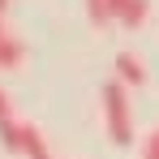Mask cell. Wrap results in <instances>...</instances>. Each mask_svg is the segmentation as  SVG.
Segmentation results:
<instances>
[{"mask_svg":"<svg viewBox=\"0 0 159 159\" xmlns=\"http://www.w3.org/2000/svg\"><path fill=\"white\" fill-rule=\"evenodd\" d=\"M22 65H26V43L13 39L0 22V69H22Z\"/></svg>","mask_w":159,"mask_h":159,"instance_id":"obj_3","label":"cell"},{"mask_svg":"<svg viewBox=\"0 0 159 159\" xmlns=\"http://www.w3.org/2000/svg\"><path fill=\"white\" fill-rule=\"evenodd\" d=\"M142 159H159V129L146 133V146H142Z\"/></svg>","mask_w":159,"mask_h":159,"instance_id":"obj_7","label":"cell"},{"mask_svg":"<svg viewBox=\"0 0 159 159\" xmlns=\"http://www.w3.org/2000/svg\"><path fill=\"white\" fill-rule=\"evenodd\" d=\"M103 125H107V138L116 146H129L133 142V107H129V86L116 78L103 86Z\"/></svg>","mask_w":159,"mask_h":159,"instance_id":"obj_1","label":"cell"},{"mask_svg":"<svg viewBox=\"0 0 159 159\" xmlns=\"http://www.w3.org/2000/svg\"><path fill=\"white\" fill-rule=\"evenodd\" d=\"M0 142H4V151L22 155V146H26V125H22V120H0Z\"/></svg>","mask_w":159,"mask_h":159,"instance_id":"obj_5","label":"cell"},{"mask_svg":"<svg viewBox=\"0 0 159 159\" xmlns=\"http://www.w3.org/2000/svg\"><path fill=\"white\" fill-rule=\"evenodd\" d=\"M0 120H13V99L0 90Z\"/></svg>","mask_w":159,"mask_h":159,"instance_id":"obj_8","label":"cell"},{"mask_svg":"<svg viewBox=\"0 0 159 159\" xmlns=\"http://www.w3.org/2000/svg\"><path fill=\"white\" fill-rule=\"evenodd\" d=\"M4 9H9V0H0V22H4Z\"/></svg>","mask_w":159,"mask_h":159,"instance_id":"obj_9","label":"cell"},{"mask_svg":"<svg viewBox=\"0 0 159 159\" xmlns=\"http://www.w3.org/2000/svg\"><path fill=\"white\" fill-rule=\"evenodd\" d=\"M116 78L125 82V86H146V65L133 52H120L116 56Z\"/></svg>","mask_w":159,"mask_h":159,"instance_id":"obj_4","label":"cell"},{"mask_svg":"<svg viewBox=\"0 0 159 159\" xmlns=\"http://www.w3.org/2000/svg\"><path fill=\"white\" fill-rule=\"evenodd\" d=\"M86 13H90V22H95V26H107V17H112L107 0H86Z\"/></svg>","mask_w":159,"mask_h":159,"instance_id":"obj_6","label":"cell"},{"mask_svg":"<svg viewBox=\"0 0 159 159\" xmlns=\"http://www.w3.org/2000/svg\"><path fill=\"white\" fill-rule=\"evenodd\" d=\"M107 9H112L116 22H125L129 30H138L146 17H151V0H107Z\"/></svg>","mask_w":159,"mask_h":159,"instance_id":"obj_2","label":"cell"}]
</instances>
